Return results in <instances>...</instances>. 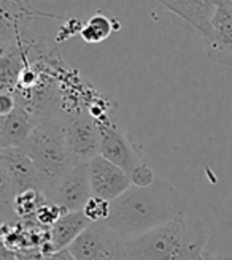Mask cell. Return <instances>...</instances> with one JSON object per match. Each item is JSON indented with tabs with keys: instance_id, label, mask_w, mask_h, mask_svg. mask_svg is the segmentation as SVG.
<instances>
[{
	"instance_id": "obj_15",
	"label": "cell",
	"mask_w": 232,
	"mask_h": 260,
	"mask_svg": "<svg viewBox=\"0 0 232 260\" xmlns=\"http://www.w3.org/2000/svg\"><path fill=\"white\" fill-rule=\"evenodd\" d=\"M29 15H34V11L29 5V0H2L4 25H8L11 22L13 30L16 34L19 30V24Z\"/></svg>"
},
{
	"instance_id": "obj_12",
	"label": "cell",
	"mask_w": 232,
	"mask_h": 260,
	"mask_svg": "<svg viewBox=\"0 0 232 260\" xmlns=\"http://www.w3.org/2000/svg\"><path fill=\"white\" fill-rule=\"evenodd\" d=\"M158 2L189 22L202 38L207 37L212 18L218 8V0H158Z\"/></svg>"
},
{
	"instance_id": "obj_13",
	"label": "cell",
	"mask_w": 232,
	"mask_h": 260,
	"mask_svg": "<svg viewBox=\"0 0 232 260\" xmlns=\"http://www.w3.org/2000/svg\"><path fill=\"white\" fill-rule=\"evenodd\" d=\"M93 222L86 217V214L83 211L66 213L53 227L49 229L53 251L59 252V251L69 249V246Z\"/></svg>"
},
{
	"instance_id": "obj_11",
	"label": "cell",
	"mask_w": 232,
	"mask_h": 260,
	"mask_svg": "<svg viewBox=\"0 0 232 260\" xmlns=\"http://www.w3.org/2000/svg\"><path fill=\"white\" fill-rule=\"evenodd\" d=\"M40 119L18 102L16 108L8 116L0 118V149L21 148V145L29 138Z\"/></svg>"
},
{
	"instance_id": "obj_17",
	"label": "cell",
	"mask_w": 232,
	"mask_h": 260,
	"mask_svg": "<svg viewBox=\"0 0 232 260\" xmlns=\"http://www.w3.org/2000/svg\"><path fill=\"white\" fill-rule=\"evenodd\" d=\"M66 213L67 211L64 210V208H61L59 205L46 202L45 205L40 206V210L37 211L35 220H37V224L42 225L43 229H51Z\"/></svg>"
},
{
	"instance_id": "obj_16",
	"label": "cell",
	"mask_w": 232,
	"mask_h": 260,
	"mask_svg": "<svg viewBox=\"0 0 232 260\" xmlns=\"http://www.w3.org/2000/svg\"><path fill=\"white\" fill-rule=\"evenodd\" d=\"M110 211H111V202L94 197V195L88 200L83 210V213L91 222H105L110 217Z\"/></svg>"
},
{
	"instance_id": "obj_1",
	"label": "cell",
	"mask_w": 232,
	"mask_h": 260,
	"mask_svg": "<svg viewBox=\"0 0 232 260\" xmlns=\"http://www.w3.org/2000/svg\"><path fill=\"white\" fill-rule=\"evenodd\" d=\"M185 214L188 213L182 195L170 183L156 178L151 186H132L113 200L105 224L123 240H127Z\"/></svg>"
},
{
	"instance_id": "obj_21",
	"label": "cell",
	"mask_w": 232,
	"mask_h": 260,
	"mask_svg": "<svg viewBox=\"0 0 232 260\" xmlns=\"http://www.w3.org/2000/svg\"><path fill=\"white\" fill-rule=\"evenodd\" d=\"M218 7H229V8H232V0H218Z\"/></svg>"
},
{
	"instance_id": "obj_4",
	"label": "cell",
	"mask_w": 232,
	"mask_h": 260,
	"mask_svg": "<svg viewBox=\"0 0 232 260\" xmlns=\"http://www.w3.org/2000/svg\"><path fill=\"white\" fill-rule=\"evenodd\" d=\"M38 189L43 192L40 173L34 162L19 148L0 149V195H2V213L5 214L18 193ZM45 193V192H43Z\"/></svg>"
},
{
	"instance_id": "obj_2",
	"label": "cell",
	"mask_w": 232,
	"mask_h": 260,
	"mask_svg": "<svg viewBox=\"0 0 232 260\" xmlns=\"http://www.w3.org/2000/svg\"><path fill=\"white\" fill-rule=\"evenodd\" d=\"M210 230L194 216H180L123 241V260H200Z\"/></svg>"
},
{
	"instance_id": "obj_22",
	"label": "cell",
	"mask_w": 232,
	"mask_h": 260,
	"mask_svg": "<svg viewBox=\"0 0 232 260\" xmlns=\"http://www.w3.org/2000/svg\"><path fill=\"white\" fill-rule=\"evenodd\" d=\"M200 260H202V258H200Z\"/></svg>"
},
{
	"instance_id": "obj_23",
	"label": "cell",
	"mask_w": 232,
	"mask_h": 260,
	"mask_svg": "<svg viewBox=\"0 0 232 260\" xmlns=\"http://www.w3.org/2000/svg\"><path fill=\"white\" fill-rule=\"evenodd\" d=\"M121 260H123V258H121Z\"/></svg>"
},
{
	"instance_id": "obj_10",
	"label": "cell",
	"mask_w": 232,
	"mask_h": 260,
	"mask_svg": "<svg viewBox=\"0 0 232 260\" xmlns=\"http://www.w3.org/2000/svg\"><path fill=\"white\" fill-rule=\"evenodd\" d=\"M207 56L215 62L232 67V8L218 7L210 22V30L204 37Z\"/></svg>"
},
{
	"instance_id": "obj_14",
	"label": "cell",
	"mask_w": 232,
	"mask_h": 260,
	"mask_svg": "<svg viewBox=\"0 0 232 260\" xmlns=\"http://www.w3.org/2000/svg\"><path fill=\"white\" fill-rule=\"evenodd\" d=\"M113 29H114L113 21L107 18L105 15H102V13H97L93 18H89V21L83 25L80 35L86 43L96 45V43L107 40L111 35Z\"/></svg>"
},
{
	"instance_id": "obj_5",
	"label": "cell",
	"mask_w": 232,
	"mask_h": 260,
	"mask_svg": "<svg viewBox=\"0 0 232 260\" xmlns=\"http://www.w3.org/2000/svg\"><path fill=\"white\" fill-rule=\"evenodd\" d=\"M94 119L97 122L102 140L100 155L118 165L132 179V176L147 165L141 159L138 148L132 143L131 137L121 127V124L111 118L110 111L102 113Z\"/></svg>"
},
{
	"instance_id": "obj_18",
	"label": "cell",
	"mask_w": 232,
	"mask_h": 260,
	"mask_svg": "<svg viewBox=\"0 0 232 260\" xmlns=\"http://www.w3.org/2000/svg\"><path fill=\"white\" fill-rule=\"evenodd\" d=\"M18 105V99L15 92H2L0 94V118L8 116Z\"/></svg>"
},
{
	"instance_id": "obj_20",
	"label": "cell",
	"mask_w": 232,
	"mask_h": 260,
	"mask_svg": "<svg viewBox=\"0 0 232 260\" xmlns=\"http://www.w3.org/2000/svg\"><path fill=\"white\" fill-rule=\"evenodd\" d=\"M202 260H232V257H226V255H216V254H207L205 252Z\"/></svg>"
},
{
	"instance_id": "obj_6",
	"label": "cell",
	"mask_w": 232,
	"mask_h": 260,
	"mask_svg": "<svg viewBox=\"0 0 232 260\" xmlns=\"http://www.w3.org/2000/svg\"><path fill=\"white\" fill-rule=\"evenodd\" d=\"M123 241L105 222H93L67 251L75 260H121Z\"/></svg>"
},
{
	"instance_id": "obj_19",
	"label": "cell",
	"mask_w": 232,
	"mask_h": 260,
	"mask_svg": "<svg viewBox=\"0 0 232 260\" xmlns=\"http://www.w3.org/2000/svg\"><path fill=\"white\" fill-rule=\"evenodd\" d=\"M46 260H75L73 255L66 249V251H59V252H54L46 257Z\"/></svg>"
},
{
	"instance_id": "obj_3",
	"label": "cell",
	"mask_w": 232,
	"mask_h": 260,
	"mask_svg": "<svg viewBox=\"0 0 232 260\" xmlns=\"http://www.w3.org/2000/svg\"><path fill=\"white\" fill-rule=\"evenodd\" d=\"M19 149L27 154L40 173L45 193L75 167L67 145L66 119L40 121Z\"/></svg>"
},
{
	"instance_id": "obj_8",
	"label": "cell",
	"mask_w": 232,
	"mask_h": 260,
	"mask_svg": "<svg viewBox=\"0 0 232 260\" xmlns=\"http://www.w3.org/2000/svg\"><path fill=\"white\" fill-rule=\"evenodd\" d=\"M66 137L75 165L89 164L100 155V132L96 119L89 113L80 111L73 118L66 119Z\"/></svg>"
},
{
	"instance_id": "obj_9",
	"label": "cell",
	"mask_w": 232,
	"mask_h": 260,
	"mask_svg": "<svg viewBox=\"0 0 232 260\" xmlns=\"http://www.w3.org/2000/svg\"><path fill=\"white\" fill-rule=\"evenodd\" d=\"M89 165V181L94 197L113 202L132 187V181L129 175L114 165L104 155H97Z\"/></svg>"
},
{
	"instance_id": "obj_7",
	"label": "cell",
	"mask_w": 232,
	"mask_h": 260,
	"mask_svg": "<svg viewBox=\"0 0 232 260\" xmlns=\"http://www.w3.org/2000/svg\"><path fill=\"white\" fill-rule=\"evenodd\" d=\"M48 202L56 203L67 213L83 211L88 200L93 197L89 165L78 164L72 167L57 183L45 193Z\"/></svg>"
}]
</instances>
